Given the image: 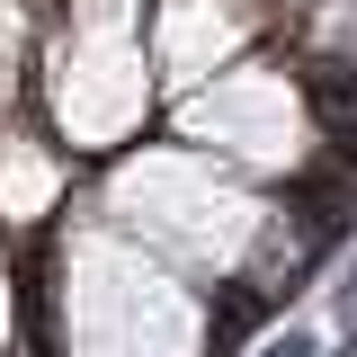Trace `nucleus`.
<instances>
[{"label":"nucleus","instance_id":"5","mask_svg":"<svg viewBox=\"0 0 357 357\" xmlns=\"http://www.w3.org/2000/svg\"><path fill=\"white\" fill-rule=\"evenodd\" d=\"M259 18L241 0H143V54H152V81L170 89H197L206 72H223L232 54H250Z\"/></svg>","mask_w":357,"mask_h":357},{"label":"nucleus","instance_id":"3","mask_svg":"<svg viewBox=\"0 0 357 357\" xmlns=\"http://www.w3.org/2000/svg\"><path fill=\"white\" fill-rule=\"evenodd\" d=\"M36 107L45 134L72 152V161H107L126 152L143 116H152V54H143V18H98V9H54L36 36Z\"/></svg>","mask_w":357,"mask_h":357},{"label":"nucleus","instance_id":"6","mask_svg":"<svg viewBox=\"0 0 357 357\" xmlns=\"http://www.w3.org/2000/svg\"><path fill=\"white\" fill-rule=\"evenodd\" d=\"M18 340V268H9V223H0V357Z\"/></svg>","mask_w":357,"mask_h":357},{"label":"nucleus","instance_id":"1","mask_svg":"<svg viewBox=\"0 0 357 357\" xmlns=\"http://www.w3.org/2000/svg\"><path fill=\"white\" fill-rule=\"evenodd\" d=\"M98 215L126 223L143 250H161L178 277L197 286H277L295 277L286 250V206L259 197V178L215 161L206 143H143L126 152L107 188H98Z\"/></svg>","mask_w":357,"mask_h":357},{"label":"nucleus","instance_id":"2","mask_svg":"<svg viewBox=\"0 0 357 357\" xmlns=\"http://www.w3.org/2000/svg\"><path fill=\"white\" fill-rule=\"evenodd\" d=\"M45 357H215V304L197 277L143 250L126 223L72 215L36 286Z\"/></svg>","mask_w":357,"mask_h":357},{"label":"nucleus","instance_id":"4","mask_svg":"<svg viewBox=\"0 0 357 357\" xmlns=\"http://www.w3.org/2000/svg\"><path fill=\"white\" fill-rule=\"evenodd\" d=\"M178 134L250 178H312L331 161V98L304 63H223L197 89H178Z\"/></svg>","mask_w":357,"mask_h":357}]
</instances>
